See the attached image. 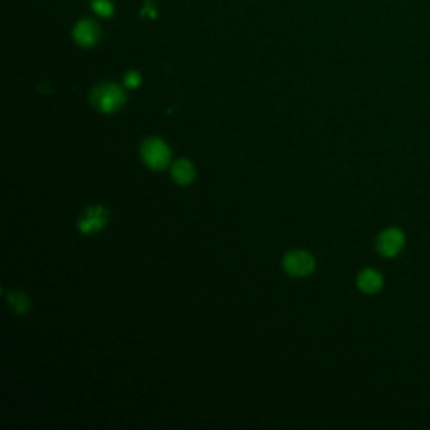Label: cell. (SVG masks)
<instances>
[{
  "instance_id": "obj_7",
  "label": "cell",
  "mask_w": 430,
  "mask_h": 430,
  "mask_svg": "<svg viewBox=\"0 0 430 430\" xmlns=\"http://www.w3.org/2000/svg\"><path fill=\"white\" fill-rule=\"evenodd\" d=\"M381 284H383V279H381V276L373 269L362 271L358 276V288L367 294L379 293L381 289Z\"/></svg>"
},
{
  "instance_id": "obj_8",
  "label": "cell",
  "mask_w": 430,
  "mask_h": 430,
  "mask_svg": "<svg viewBox=\"0 0 430 430\" xmlns=\"http://www.w3.org/2000/svg\"><path fill=\"white\" fill-rule=\"evenodd\" d=\"M172 177L178 185H188L195 180V166L188 160L175 161L172 168Z\"/></svg>"
},
{
  "instance_id": "obj_10",
  "label": "cell",
  "mask_w": 430,
  "mask_h": 430,
  "mask_svg": "<svg viewBox=\"0 0 430 430\" xmlns=\"http://www.w3.org/2000/svg\"><path fill=\"white\" fill-rule=\"evenodd\" d=\"M142 85V76H140L138 73L131 71L125 76V86L130 87V90H135V87H138Z\"/></svg>"
},
{
  "instance_id": "obj_1",
  "label": "cell",
  "mask_w": 430,
  "mask_h": 430,
  "mask_svg": "<svg viewBox=\"0 0 430 430\" xmlns=\"http://www.w3.org/2000/svg\"><path fill=\"white\" fill-rule=\"evenodd\" d=\"M91 103L98 111L109 115L123 108V104L126 103V94L118 85L106 82V85L94 87L91 93Z\"/></svg>"
},
{
  "instance_id": "obj_3",
  "label": "cell",
  "mask_w": 430,
  "mask_h": 430,
  "mask_svg": "<svg viewBox=\"0 0 430 430\" xmlns=\"http://www.w3.org/2000/svg\"><path fill=\"white\" fill-rule=\"evenodd\" d=\"M108 219L109 212L106 209L101 207V205H93V207H87L85 212L81 214V217H79L78 221V229L81 234L86 235L96 234V232H99L106 226Z\"/></svg>"
},
{
  "instance_id": "obj_11",
  "label": "cell",
  "mask_w": 430,
  "mask_h": 430,
  "mask_svg": "<svg viewBox=\"0 0 430 430\" xmlns=\"http://www.w3.org/2000/svg\"><path fill=\"white\" fill-rule=\"evenodd\" d=\"M94 11L101 16H109L111 14V4H109L108 0H96Z\"/></svg>"
},
{
  "instance_id": "obj_4",
  "label": "cell",
  "mask_w": 430,
  "mask_h": 430,
  "mask_svg": "<svg viewBox=\"0 0 430 430\" xmlns=\"http://www.w3.org/2000/svg\"><path fill=\"white\" fill-rule=\"evenodd\" d=\"M283 266L288 274L302 278V276H308L314 271V259L306 251H291L284 256Z\"/></svg>"
},
{
  "instance_id": "obj_6",
  "label": "cell",
  "mask_w": 430,
  "mask_h": 430,
  "mask_svg": "<svg viewBox=\"0 0 430 430\" xmlns=\"http://www.w3.org/2000/svg\"><path fill=\"white\" fill-rule=\"evenodd\" d=\"M74 39H76L78 44L81 46H93V44L98 41V27L93 24V22H79L74 29Z\"/></svg>"
},
{
  "instance_id": "obj_9",
  "label": "cell",
  "mask_w": 430,
  "mask_h": 430,
  "mask_svg": "<svg viewBox=\"0 0 430 430\" xmlns=\"http://www.w3.org/2000/svg\"><path fill=\"white\" fill-rule=\"evenodd\" d=\"M7 300L8 305H11L17 313H25V311H29V297L25 296L24 293H11L7 296Z\"/></svg>"
},
{
  "instance_id": "obj_5",
  "label": "cell",
  "mask_w": 430,
  "mask_h": 430,
  "mask_svg": "<svg viewBox=\"0 0 430 430\" xmlns=\"http://www.w3.org/2000/svg\"><path fill=\"white\" fill-rule=\"evenodd\" d=\"M403 244H405V235L400 229L397 227H390V229L383 231L379 237V242H376V249L381 256L385 257H395L398 252L402 251Z\"/></svg>"
},
{
  "instance_id": "obj_2",
  "label": "cell",
  "mask_w": 430,
  "mask_h": 430,
  "mask_svg": "<svg viewBox=\"0 0 430 430\" xmlns=\"http://www.w3.org/2000/svg\"><path fill=\"white\" fill-rule=\"evenodd\" d=\"M142 158L152 170H164L172 161V152L164 140L148 138L142 145Z\"/></svg>"
}]
</instances>
